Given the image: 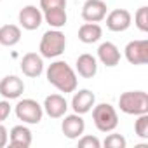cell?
I'll return each instance as SVG.
<instances>
[{
  "label": "cell",
  "mask_w": 148,
  "mask_h": 148,
  "mask_svg": "<svg viewBox=\"0 0 148 148\" xmlns=\"http://www.w3.org/2000/svg\"><path fill=\"white\" fill-rule=\"evenodd\" d=\"M33 141L32 131L26 125H14L9 132V145L14 148H28Z\"/></svg>",
  "instance_id": "obj_16"
},
{
  "label": "cell",
  "mask_w": 148,
  "mask_h": 148,
  "mask_svg": "<svg viewBox=\"0 0 148 148\" xmlns=\"http://www.w3.org/2000/svg\"><path fill=\"white\" fill-rule=\"evenodd\" d=\"M134 25L138 26L139 32L146 33L148 32V7H139L134 14Z\"/></svg>",
  "instance_id": "obj_21"
},
{
  "label": "cell",
  "mask_w": 148,
  "mask_h": 148,
  "mask_svg": "<svg viewBox=\"0 0 148 148\" xmlns=\"http://www.w3.org/2000/svg\"><path fill=\"white\" fill-rule=\"evenodd\" d=\"M11 115V105H9V99H2L0 101V122L7 120Z\"/></svg>",
  "instance_id": "obj_26"
},
{
  "label": "cell",
  "mask_w": 148,
  "mask_h": 148,
  "mask_svg": "<svg viewBox=\"0 0 148 148\" xmlns=\"http://www.w3.org/2000/svg\"><path fill=\"white\" fill-rule=\"evenodd\" d=\"M0 2H2V0H0Z\"/></svg>",
  "instance_id": "obj_28"
},
{
  "label": "cell",
  "mask_w": 148,
  "mask_h": 148,
  "mask_svg": "<svg viewBox=\"0 0 148 148\" xmlns=\"http://www.w3.org/2000/svg\"><path fill=\"white\" fill-rule=\"evenodd\" d=\"M58 7H64L66 9V0H40V9L49 11V9H58Z\"/></svg>",
  "instance_id": "obj_25"
},
{
  "label": "cell",
  "mask_w": 148,
  "mask_h": 148,
  "mask_svg": "<svg viewBox=\"0 0 148 148\" xmlns=\"http://www.w3.org/2000/svg\"><path fill=\"white\" fill-rule=\"evenodd\" d=\"M73 92H75V91H73ZM94 105H96V96L89 89H80L71 98V108H73V112L79 113V115L89 113Z\"/></svg>",
  "instance_id": "obj_12"
},
{
  "label": "cell",
  "mask_w": 148,
  "mask_h": 148,
  "mask_svg": "<svg viewBox=\"0 0 148 148\" xmlns=\"http://www.w3.org/2000/svg\"><path fill=\"white\" fill-rule=\"evenodd\" d=\"M44 19L45 23L51 26V28H63L68 21V14H66V9L64 7H58V9H49V11H44Z\"/></svg>",
  "instance_id": "obj_20"
},
{
  "label": "cell",
  "mask_w": 148,
  "mask_h": 148,
  "mask_svg": "<svg viewBox=\"0 0 148 148\" xmlns=\"http://www.w3.org/2000/svg\"><path fill=\"white\" fill-rule=\"evenodd\" d=\"M103 30L98 23H84L79 28V40L84 44H94L101 38Z\"/></svg>",
  "instance_id": "obj_19"
},
{
  "label": "cell",
  "mask_w": 148,
  "mask_h": 148,
  "mask_svg": "<svg viewBox=\"0 0 148 148\" xmlns=\"http://www.w3.org/2000/svg\"><path fill=\"white\" fill-rule=\"evenodd\" d=\"M25 92V82L16 75H7L0 80V96L4 99H18Z\"/></svg>",
  "instance_id": "obj_11"
},
{
  "label": "cell",
  "mask_w": 148,
  "mask_h": 148,
  "mask_svg": "<svg viewBox=\"0 0 148 148\" xmlns=\"http://www.w3.org/2000/svg\"><path fill=\"white\" fill-rule=\"evenodd\" d=\"M136 122H134V131L141 139H148V113H141L136 115Z\"/></svg>",
  "instance_id": "obj_22"
},
{
  "label": "cell",
  "mask_w": 148,
  "mask_h": 148,
  "mask_svg": "<svg viewBox=\"0 0 148 148\" xmlns=\"http://www.w3.org/2000/svg\"><path fill=\"white\" fill-rule=\"evenodd\" d=\"M75 68H77V73L82 79H92L98 73V59L92 54H87V52L80 54L77 58Z\"/></svg>",
  "instance_id": "obj_17"
},
{
  "label": "cell",
  "mask_w": 148,
  "mask_h": 148,
  "mask_svg": "<svg viewBox=\"0 0 148 148\" xmlns=\"http://www.w3.org/2000/svg\"><path fill=\"white\" fill-rule=\"evenodd\" d=\"M47 82L51 86H54L59 92H73L77 91V73L66 61H54L49 64L47 71Z\"/></svg>",
  "instance_id": "obj_1"
},
{
  "label": "cell",
  "mask_w": 148,
  "mask_h": 148,
  "mask_svg": "<svg viewBox=\"0 0 148 148\" xmlns=\"http://www.w3.org/2000/svg\"><path fill=\"white\" fill-rule=\"evenodd\" d=\"M18 19H19V26L21 28H25L28 32H33V30H38L40 28V25L44 21V14L35 5H25L19 11Z\"/></svg>",
  "instance_id": "obj_7"
},
{
  "label": "cell",
  "mask_w": 148,
  "mask_h": 148,
  "mask_svg": "<svg viewBox=\"0 0 148 148\" xmlns=\"http://www.w3.org/2000/svg\"><path fill=\"white\" fill-rule=\"evenodd\" d=\"M92 120L99 132H112L119 125L117 110L110 103H99L92 106Z\"/></svg>",
  "instance_id": "obj_4"
},
{
  "label": "cell",
  "mask_w": 148,
  "mask_h": 148,
  "mask_svg": "<svg viewBox=\"0 0 148 148\" xmlns=\"http://www.w3.org/2000/svg\"><path fill=\"white\" fill-rule=\"evenodd\" d=\"M105 19H106V28L110 32H117V33L125 32L132 23V16L125 9H113L112 12H108L105 16Z\"/></svg>",
  "instance_id": "obj_10"
},
{
  "label": "cell",
  "mask_w": 148,
  "mask_h": 148,
  "mask_svg": "<svg viewBox=\"0 0 148 148\" xmlns=\"http://www.w3.org/2000/svg\"><path fill=\"white\" fill-rule=\"evenodd\" d=\"M21 71L30 79H37L44 71V58L37 52H28L21 59Z\"/></svg>",
  "instance_id": "obj_13"
},
{
  "label": "cell",
  "mask_w": 148,
  "mask_h": 148,
  "mask_svg": "<svg viewBox=\"0 0 148 148\" xmlns=\"http://www.w3.org/2000/svg\"><path fill=\"white\" fill-rule=\"evenodd\" d=\"M103 145L106 146V148H125V145H127V141H125V138L122 136V134H108L106 138H105V141H103Z\"/></svg>",
  "instance_id": "obj_23"
},
{
  "label": "cell",
  "mask_w": 148,
  "mask_h": 148,
  "mask_svg": "<svg viewBox=\"0 0 148 148\" xmlns=\"http://www.w3.org/2000/svg\"><path fill=\"white\" fill-rule=\"evenodd\" d=\"M61 131L68 139H79L86 131V122H84L82 115H79L75 112L71 115H64V119L61 122Z\"/></svg>",
  "instance_id": "obj_9"
},
{
  "label": "cell",
  "mask_w": 148,
  "mask_h": 148,
  "mask_svg": "<svg viewBox=\"0 0 148 148\" xmlns=\"http://www.w3.org/2000/svg\"><path fill=\"white\" fill-rule=\"evenodd\" d=\"M98 59L105 66L113 68V66H117L120 63V51L113 42H103L98 47Z\"/></svg>",
  "instance_id": "obj_15"
},
{
  "label": "cell",
  "mask_w": 148,
  "mask_h": 148,
  "mask_svg": "<svg viewBox=\"0 0 148 148\" xmlns=\"http://www.w3.org/2000/svg\"><path fill=\"white\" fill-rule=\"evenodd\" d=\"M120 112L125 115H141L148 113V94L145 91H127L119 98Z\"/></svg>",
  "instance_id": "obj_3"
},
{
  "label": "cell",
  "mask_w": 148,
  "mask_h": 148,
  "mask_svg": "<svg viewBox=\"0 0 148 148\" xmlns=\"http://www.w3.org/2000/svg\"><path fill=\"white\" fill-rule=\"evenodd\" d=\"M44 112L51 117V119H61L66 115V110H68V103L64 99V96L61 94H51L44 99V105H42Z\"/></svg>",
  "instance_id": "obj_14"
},
{
  "label": "cell",
  "mask_w": 148,
  "mask_h": 148,
  "mask_svg": "<svg viewBox=\"0 0 148 148\" xmlns=\"http://www.w3.org/2000/svg\"><path fill=\"white\" fill-rule=\"evenodd\" d=\"M108 7L105 0H86L82 5V19L86 23H99L105 19Z\"/></svg>",
  "instance_id": "obj_8"
},
{
  "label": "cell",
  "mask_w": 148,
  "mask_h": 148,
  "mask_svg": "<svg viewBox=\"0 0 148 148\" xmlns=\"http://www.w3.org/2000/svg\"><path fill=\"white\" fill-rule=\"evenodd\" d=\"M7 143H9V132H7V129L2 125V122H0V148H4Z\"/></svg>",
  "instance_id": "obj_27"
},
{
  "label": "cell",
  "mask_w": 148,
  "mask_h": 148,
  "mask_svg": "<svg viewBox=\"0 0 148 148\" xmlns=\"http://www.w3.org/2000/svg\"><path fill=\"white\" fill-rule=\"evenodd\" d=\"M21 40V28L18 25H4L0 26V45L14 47Z\"/></svg>",
  "instance_id": "obj_18"
},
{
  "label": "cell",
  "mask_w": 148,
  "mask_h": 148,
  "mask_svg": "<svg viewBox=\"0 0 148 148\" xmlns=\"http://www.w3.org/2000/svg\"><path fill=\"white\" fill-rule=\"evenodd\" d=\"M64 49H66V37L61 30L51 28L49 32H45L42 35V40H40V45H38V51H40L42 58H47V59L59 58L64 52Z\"/></svg>",
  "instance_id": "obj_2"
},
{
  "label": "cell",
  "mask_w": 148,
  "mask_h": 148,
  "mask_svg": "<svg viewBox=\"0 0 148 148\" xmlns=\"http://www.w3.org/2000/svg\"><path fill=\"white\" fill-rule=\"evenodd\" d=\"M16 117L23 122V124H38L44 117V108L38 101L32 99V98H26V99H21L18 101L16 108Z\"/></svg>",
  "instance_id": "obj_5"
},
{
  "label": "cell",
  "mask_w": 148,
  "mask_h": 148,
  "mask_svg": "<svg viewBox=\"0 0 148 148\" xmlns=\"http://www.w3.org/2000/svg\"><path fill=\"white\" fill-rule=\"evenodd\" d=\"M125 59L131 64H146L148 63V40H132L124 49Z\"/></svg>",
  "instance_id": "obj_6"
},
{
  "label": "cell",
  "mask_w": 148,
  "mask_h": 148,
  "mask_svg": "<svg viewBox=\"0 0 148 148\" xmlns=\"http://www.w3.org/2000/svg\"><path fill=\"white\" fill-rule=\"evenodd\" d=\"M79 146L80 148H99L101 146V141L96 138V136H80L79 138Z\"/></svg>",
  "instance_id": "obj_24"
}]
</instances>
